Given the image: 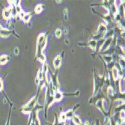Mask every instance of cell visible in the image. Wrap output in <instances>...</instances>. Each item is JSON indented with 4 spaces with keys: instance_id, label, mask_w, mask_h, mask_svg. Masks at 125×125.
I'll use <instances>...</instances> for the list:
<instances>
[{
    "instance_id": "cell-4",
    "label": "cell",
    "mask_w": 125,
    "mask_h": 125,
    "mask_svg": "<svg viewBox=\"0 0 125 125\" xmlns=\"http://www.w3.org/2000/svg\"><path fill=\"white\" fill-rule=\"evenodd\" d=\"M48 76H49V79H50V83H51L53 91L59 90L60 88V84L59 82V71H55V73H53L51 69L49 67L48 69Z\"/></svg>"
},
{
    "instance_id": "cell-19",
    "label": "cell",
    "mask_w": 125,
    "mask_h": 125,
    "mask_svg": "<svg viewBox=\"0 0 125 125\" xmlns=\"http://www.w3.org/2000/svg\"><path fill=\"white\" fill-rule=\"evenodd\" d=\"M58 118H59V121H61V122H66V121H67V117H66V115H65L64 112H61L60 115H59Z\"/></svg>"
},
{
    "instance_id": "cell-15",
    "label": "cell",
    "mask_w": 125,
    "mask_h": 125,
    "mask_svg": "<svg viewBox=\"0 0 125 125\" xmlns=\"http://www.w3.org/2000/svg\"><path fill=\"white\" fill-rule=\"evenodd\" d=\"M96 46H97V41L91 39L89 40L87 43H86V47H88L90 48H92V50H95L96 49Z\"/></svg>"
},
{
    "instance_id": "cell-29",
    "label": "cell",
    "mask_w": 125,
    "mask_h": 125,
    "mask_svg": "<svg viewBox=\"0 0 125 125\" xmlns=\"http://www.w3.org/2000/svg\"><path fill=\"white\" fill-rule=\"evenodd\" d=\"M56 2H57V3L59 2V3H61L62 2V1H56Z\"/></svg>"
},
{
    "instance_id": "cell-20",
    "label": "cell",
    "mask_w": 125,
    "mask_h": 125,
    "mask_svg": "<svg viewBox=\"0 0 125 125\" xmlns=\"http://www.w3.org/2000/svg\"><path fill=\"white\" fill-rule=\"evenodd\" d=\"M64 97H77L79 95V91H76L73 93H63Z\"/></svg>"
},
{
    "instance_id": "cell-27",
    "label": "cell",
    "mask_w": 125,
    "mask_h": 125,
    "mask_svg": "<svg viewBox=\"0 0 125 125\" xmlns=\"http://www.w3.org/2000/svg\"><path fill=\"white\" fill-rule=\"evenodd\" d=\"M67 33H68V30H67V29H65V30H64V34H66V35H67Z\"/></svg>"
},
{
    "instance_id": "cell-24",
    "label": "cell",
    "mask_w": 125,
    "mask_h": 125,
    "mask_svg": "<svg viewBox=\"0 0 125 125\" xmlns=\"http://www.w3.org/2000/svg\"><path fill=\"white\" fill-rule=\"evenodd\" d=\"M25 14H26V13L24 12L23 10H22V11H21V12H20V14H18V17H19V18H20V20H22V18L24 17Z\"/></svg>"
},
{
    "instance_id": "cell-23",
    "label": "cell",
    "mask_w": 125,
    "mask_h": 125,
    "mask_svg": "<svg viewBox=\"0 0 125 125\" xmlns=\"http://www.w3.org/2000/svg\"><path fill=\"white\" fill-rule=\"evenodd\" d=\"M63 14H64V18L65 20H67L69 18V10L67 8H64L63 10Z\"/></svg>"
},
{
    "instance_id": "cell-11",
    "label": "cell",
    "mask_w": 125,
    "mask_h": 125,
    "mask_svg": "<svg viewBox=\"0 0 125 125\" xmlns=\"http://www.w3.org/2000/svg\"><path fill=\"white\" fill-rule=\"evenodd\" d=\"M53 98H54V101L55 102H59V101H61L64 98L63 92H62L60 90L55 91V92H54V93H53Z\"/></svg>"
},
{
    "instance_id": "cell-6",
    "label": "cell",
    "mask_w": 125,
    "mask_h": 125,
    "mask_svg": "<svg viewBox=\"0 0 125 125\" xmlns=\"http://www.w3.org/2000/svg\"><path fill=\"white\" fill-rule=\"evenodd\" d=\"M64 54V51H63L61 55H58L54 59V60H53V67H54L55 71H59V68L61 67L62 64V58H63Z\"/></svg>"
},
{
    "instance_id": "cell-5",
    "label": "cell",
    "mask_w": 125,
    "mask_h": 125,
    "mask_svg": "<svg viewBox=\"0 0 125 125\" xmlns=\"http://www.w3.org/2000/svg\"><path fill=\"white\" fill-rule=\"evenodd\" d=\"M47 40L44 41L41 44H37L36 45V53H35V58L38 59L40 62L42 64L46 62V56L43 54V50L45 47H47Z\"/></svg>"
},
{
    "instance_id": "cell-28",
    "label": "cell",
    "mask_w": 125,
    "mask_h": 125,
    "mask_svg": "<svg viewBox=\"0 0 125 125\" xmlns=\"http://www.w3.org/2000/svg\"><path fill=\"white\" fill-rule=\"evenodd\" d=\"M29 125H35V124H34V123H33V122H31V123L29 124Z\"/></svg>"
},
{
    "instance_id": "cell-9",
    "label": "cell",
    "mask_w": 125,
    "mask_h": 125,
    "mask_svg": "<svg viewBox=\"0 0 125 125\" xmlns=\"http://www.w3.org/2000/svg\"><path fill=\"white\" fill-rule=\"evenodd\" d=\"M112 38H106L105 41H104V43L103 44V46H102V48L100 50V52H104V51H106V50H108L112 45Z\"/></svg>"
},
{
    "instance_id": "cell-21",
    "label": "cell",
    "mask_w": 125,
    "mask_h": 125,
    "mask_svg": "<svg viewBox=\"0 0 125 125\" xmlns=\"http://www.w3.org/2000/svg\"><path fill=\"white\" fill-rule=\"evenodd\" d=\"M3 90H4V84H3V79H2V78H1V77H0V92L3 93V94H5V98H6L7 100H8V98L7 97V96H6V95H5V94L4 93Z\"/></svg>"
},
{
    "instance_id": "cell-26",
    "label": "cell",
    "mask_w": 125,
    "mask_h": 125,
    "mask_svg": "<svg viewBox=\"0 0 125 125\" xmlns=\"http://www.w3.org/2000/svg\"><path fill=\"white\" fill-rule=\"evenodd\" d=\"M95 125H100V123L99 119H97V120H96V121H95Z\"/></svg>"
},
{
    "instance_id": "cell-17",
    "label": "cell",
    "mask_w": 125,
    "mask_h": 125,
    "mask_svg": "<svg viewBox=\"0 0 125 125\" xmlns=\"http://www.w3.org/2000/svg\"><path fill=\"white\" fill-rule=\"evenodd\" d=\"M33 16V13L32 12H28V13H26L24 17L22 18V21H23L25 23H29V22H30L31 17Z\"/></svg>"
},
{
    "instance_id": "cell-22",
    "label": "cell",
    "mask_w": 125,
    "mask_h": 125,
    "mask_svg": "<svg viewBox=\"0 0 125 125\" xmlns=\"http://www.w3.org/2000/svg\"><path fill=\"white\" fill-rule=\"evenodd\" d=\"M55 35L57 38H60L62 35V31L60 29H56L55 31Z\"/></svg>"
},
{
    "instance_id": "cell-3",
    "label": "cell",
    "mask_w": 125,
    "mask_h": 125,
    "mask_svg": "<svg viewBox=\"0 0 125 125\" xmlns=\"http://www.w3.org/2000/svg\"><path fill=\"white\" fill-rule=\"evenodd\" d=\"M48 85L46 87V93H45V100H44V106H43L45 118H47L49 108L55 103L54 98H53V94L50 92Z\"/></svg>"
},
{
    "instance_id": "cell-14",
    "label": "cell",
    "mask_w": 125,
    "mask_h": 125,
    "mask_svg": "<svg viewBox=\"0 0 125 125\" xmlns=\"http://www.w3.org/2000/svg\"><path fill=\"white\" fill-rule=\"evenodd\" d=\"M10 60V57L8 55H0V65L6 64Z\"/></svg>"
},
{
    "instance_id": "cell-25",
    "label": "cell",
    "mask_w": 125,
    "mask_h": 125,
    "mask_svg": "<svg viewBox=\"0 0 125 125\" xmlns=\"http://www.w3.org/2000/svg\"><path fill=\"white\" fill-rule=\"evenodd\" d=\"M19 52H20L19 48H18V47H16V48L14 49V54H15V55H18V54H19Z\"/></svg>"
},
{
    "instance_id": "cell-18",
    "label": "cell",
    "mask_w": 125,
    "mask_h": 125,
    "mask_svg": "<svg viewBox=\"0 0 125 125\" xmlns=\"http://www.w3.org/2000/svg\"><path fill=\"white\" fill-rule=\"evenodd\" d=\"M101 58H102V59H103L104 63H105L106 64L114 61V60H113L112 55H102Z\"/></svg>"
},
{
    "instance_id": "cell-1",
    "label": "cell",
    "mask_w": 125,
    "mask_h": 125,
    "mask_svg": "<svg viewBox=\"0 0 125 125\" xmlns=\"http://www.w3.org/2000/svg\"><path fill=\"white\" fill-rule=\"evenodd\" d=\"M108 74H109V71L106 70V67H105V72L102 76H100L95 70L94 71V92H93V95L96 94L99 91H100L104 88V86L105 85L106 79L108 77Z\"/></svg>"
},
{
    "instance_id": "cell-16",
    "label": "cell",
    "mask_w": 125,
    "mask_h": 125,
    "mask_svg": "<svg viewBox=\"0 0 125 125\" xmlns=\"http://www.w3.org/2000/svg\"><path fill=\"white\" fill-rule=\"evenodd\" d=\"M45 8V5L43 4H38L35 8V13L37 14H39L43 12V10Z\"/></svg>"
},
{
    "instance_id": "cell-10",
    "label": "cell",
    "mask_w": 125,
    "mask_h": 125,
    "mask_svg": "<svg viewBox=\"0 0 125 125\" xmlns=\"http://www.w3.org/2000/svg\"><path fill=\"white\" fill-rule=\"evenodd\" d=\"M2 17L6 20H10L11 18V8H5L2 11Z\"/></svg>"
},
{
    "instance_id": "cell-2",
    "label": "cell",
    "mask_w": 125,
    "mask_h": 125,
    "mask_svg": "<svg viewBox=\"0 0 125 125\" xmlns=\"http://www.w3.org/2000/svg\"><path fill=\"white\" fill-rule=\"evenodd\" d=\"M41 88L38 87V92L35 96H34L33 97H31L30 99V100L26 104H25L21 108V112L24 114H27V115H30L33 109L35 108V106L37 105V102L38 100V97H39V94L41 92Z\"/></svg>"
},
{
    "instance_id": "cell-30",
    "label": "cell",
    "mask_w": 125,
    "mask_h": 125,
    "mask_svg": "<svg viewBox=\"0 0 125 125\" xmlns=\"http://www.w3.org/2000/svg\"><path fill=\"white\" fill-rule=\"evenodd\" d=\"M69 125H73V124H72V122H71V123H70V124H69Z\"/></svg>"
},
{
    "instance_id": "cell-12",
    "label": "cell",
    "mask_w": 125,
    "mask_h": 125,
    "mask_svg": "<svg viewBox=\"0 0 125 125\" xmlns=\"http://www.w3.org/2000/svg\"><path fill=\"white\" fill-rule=\"evenodd\" d=\"M47 35H48V32H47V33H45V32L41 33L40 35L38 36V38H37V44H41L44 41L47 40Z\"/></svg>"
},
{
    "instance_id": "cell-7",
    "label": "cell",
    "mask_w": 125,
    "mask_h": 125,
    "mask_svg": "<svg viewBox=\"0 0 125 125\" xmlns=\"http://www.w3.org/2000/svg\"><path fill=\"white\" fill-rule=\"evenodd\" d=\"M11 35H14L15 36H17L19 38V36L17 35L16 33H14L13 31H10L8 29L3 27L2 29H0V37L2 38H7L8 37H10Z\"/></svg>"
},
{
    "instance_id": "cell-13",
    "label": "cell",
    "mask_w": 125,
    "mask_h": 125,
    "mask_svg": "<svg viewBox=\"0 0 125 125\" xmlns=\"http://www.w3.org/2000/svg\"><path fill=\"white\" fill-rule=\"evenodd\" d=\"M71 122L74 125H83V122L82 121V119L77 115H73V117L71 119Z\"/></svg>"
},
{
    "instance_id": "cell-8",
    "label": "cell",
    "mask_w": 125,
    "mask_h": 125,
    "mask_svg": "<svg viewBox=\"0 0 125 125\" xmlns=\"http://www.w3.org/2000/svg\"><path fill=\"white\" fill-rule=\"evenodd\" d=\"M79 106H80L79 104H76V105H75L72 109H69V110H67V111L64 112L67 120H71V121L72 118H73V115H74V112H75V111L77 110V109L79 107Z\"/></svg>"
}]
</instances>
